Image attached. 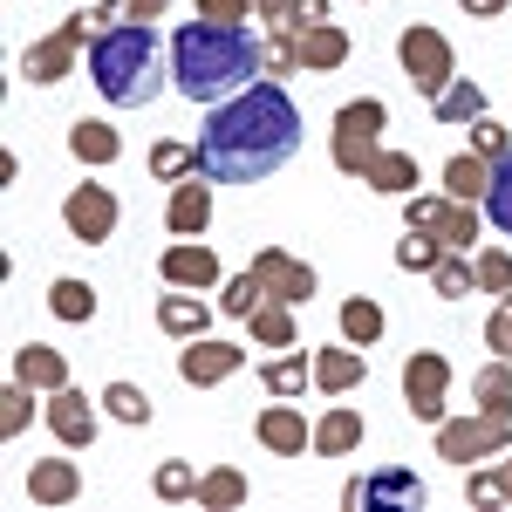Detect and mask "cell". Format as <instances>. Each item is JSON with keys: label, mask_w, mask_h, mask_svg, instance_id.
I'll return each mask as SVG.
<instances>
[{"label": "cell", "mask_w": 512, "mask_h": 512, "mask_svg": "<svg viewBox=\"0 0 512 512\" xmlns=\"http://www.w3.org/2000/svg\"><path fill=\"white\" fill-rule=\"evenodd\" d=\"M301 151V110L280 82H246L239 96L212 103L198 130V171L212 185H260Z\"/></svg>", "instance_id": "1"}, {"label": "cell", "mask_w": 512, "mask_h": 512, "mask_svg": "<svg viewBox=\"0 0 512 512\" xmlns=\"http://www.w3.org/2000/svg\"><path fill=\"white\" fill-rule=\"evenodd\" d=\"M267 69V41L253 35L246 21L226 28V21H185L171 35V89L185 103H226L246 82H260Z\"/></svg>", "instance_id": "2"}, {"label": "cell", "mask_w": 512, "mask_h": 512, "mask_svg": "<svg viewBox=\"0 0 512 512\" xmlns=\"http://www.w3.org/2000/svg\"><path fill=\"white\" fill-rule=\"evenodd\" d=\"M89 82L110 110H144L164 89V48L151 35V21H123L89 41Z\"/></svg>", "instance_id": "3"}, {"label": "cell", "mask_w": 512, "mask_h": 512, "mask_svg": "<svg viewBox=\"0 0 512 512\" xmlns=\"http://www.w3.org/2000/svg\"><path fill=\"white\" fill-rule=\"evenodd\" d=\"M96 35H103V14H62V28H55V35H41L35 48L21 55V76L41 82V89H48V82H62L69 69H76V55Z\"/></svg>", "instance_id": "4"}, {"label": "cell", "mask_w": 512, "mask_h": 512, "mask_svg": "<svg viewBox=\"0 0 512 512\" xmlns=\"http://www.w3.org/2000/svg\"><path fill=\"white\" fill-rule=\"evenodd\" d=\"M396 62H403L410 89H417V96H431V103L444 96V89H451V76H458V55H451V41L437 35V28H424V21L396 35Z\"/></svg>", "instance_id": "5"}, {"label": "cell", "mask_w": 512, "mask_h": 512, "mask_svg": "<svg viewBox=\"0 0 512 512\" xmlns=\"http://www.w3.org/2000/svg\"><path fill=\"white\" fill-rule=\"evenodd\" d=\"M512 451V417H444L437 424V458H451V465H478V458H506Z\"/></svg>", "instance_id": "6"}, {"label": "cell", "mask_w": 512, "mask_h": 512, "mask_svg": "<svg viewBox=\"0 0 512 512\" xmlns=\"http://www.w3.org/2000/svg\"><path fill=\"white\" fill-rule=\"evenodd\" d=\"M444 396H451V362H444V349H417L410 362H403V410L437 431V424L451 417Z\"/></svg>", "instance_id": "7"}, {"label": "cell", "mask_w": 512, "mask_h": 512, "mask_svg": "<svg viewBox=\"0 0 512 512\" xmlns=\"http://www.w3.org/2000/svg\"><path fill=\"white\" fill-rule=\"evenodd\" d=\"M431 492H424V478L410 472V465H383V472L369 478H349V492H342V506H369V512H396V506H424Z\"/></svg>", "instance_id": "8"}, {"label": "cell", "mask_w": 512, "mask_h": 512, "mask_svg": "<svg viewBox=\"0 0 512 512\" xmlns=\"http://www.w3.org/2000/svg\"><path fill=\"white\" fill-rule=\"evenodd\" d=\"M62 226L76 246H103V239L117 233V192L110 185H76V192L62 198Z\"/></svg>", "instance_id": "9"}, {"label": "cell", "mask_w": 512, "mask_h": 512, "mask_svg": "<svg viewBox=\"0 0 512 512\" xmlns=\"http://www.w3.org/2000/svg\"><path fill=\"white\" fill-rule=\"evenodd\" d=\"M253 437H260V451H274V458H308V451H315V424L294 410V396L267 403V410L253 417Z\"/></svg>", "instance_id": "10"}, {"label": "cell", "mask_w": 512, "mask_h": 512, "mask_svg": "<svg viewBox=\"0 0 512 512\" xmlns=\"http://www.w3.org/2000/svg\"><path fill=\"white\" fill-rule=\"evenodd\" d=\"M253 274L267 280V301H294V308H301V301H315V294H321L315 267L294 260L287 246H260V253H253Z\"/></svg>", "instance_id": "11"}, {"label": "cell", "mask_w": 512, "mask_h": 512, "mask_svg": "<svg viewBox=\"0 0 512 512\" xmlns=\"http://www.w3.org/2000/svg\"><path fill=\"white\" fill-rule=\"evenodd\" d=\"M164 287H192V294H205V287H219L226 280V267H219V253L205 246V239H171L158 260Z\"/></svg>", "instance_id": "12"}, {"label": "cell", "mask_w": 512, "mask_h": 512, "mask_svg": "<svg viewBox=\"0 0 512 512\" xmlns=\"http://www.w3.org/2000/svg\"><path fill=\"white\" fill-rule=\"evenodd\" d=\"M239 369H246V349H239V342H219V335H198L192 349L178 355V376H185L192 390H212V383H233Z\"/></svg>", "instance_id": "13"}, {"label": "cell", "mask_w": 512, "mask_h": 512, "mask_svg": "<svg viewBox=\"0 0 512 512\" xmlns=\"http://www.w3.org/2000/svg\"><path fill=\"white\" fill-rule=\"evenodd\" d=\"M96 403H103V396L48 390V431H55L62 451H89V444H96Z\"/></svg>", "instance_id": "14"}, {"label": "cell", "mask_w": 512, "mask_h": 512, "mask_svg": "<svg viewBox=\"0 0 512 512\" xmlns=\"http://www.w3.org/2000/svg\"><path fill=\"white\" fill-rule=\"evenodd\" d=\"M164 226H171V239H198L205 226H212V178H205V171H192V178L171 185Z\"/></svg>", "instance_id": "15"}, {"label": "cell", "mask_w": 512, "mask_h": 512, "mask_svg": "<svg viewBox=\"0 0 512 512\" xmlns=\"http://www.w3.org/2000/svg\"><path fill=\"white\" fill-rule=\"evenodd\" d=\"M349 28H335V21H315V28H294V55H301V69H315V76H328V69H342L349 62Z\"/></svg>", "instance_id": "16"}, {"label": "cell", "mask_w": 512, "mask_h": 512, "mask_svg": "<svg viewBox=\"0 0 512 512\" xmlns=\"http://www.w3.org/2000/svg\"><path fill=\"white\" fill-rule=\"evenodd\" d=\"M369 376V355L355 349V342H335V349H315V390L328 396H349L355 383Z\"/></svg>", "instance_id": "17"}, {"label": "cell", "mask_w": 512, "mask_h": 512, "mask_svg": "<svg viewBox=\"0 0 512 512\" xmlns=\"http://www.w3.org/2000/svg\"><path fill=\"white\" fill-rule=\"evenodd\" d=\"M28 499H35V506H76L82 499L76 458H41L35 472H28Z\"/></svg>", "instance_id": "18"}, {"label": "cell", "mask_w": 512, "mask_h": 512, "mask_svg": "<svg viewBox=\"0 0 512 512\" xmlns=\"http://www.w3.org/2000/svg\"><path fill=\"white\" fill-rule=\"evenodd\" d=\"M437 185H444V198H458V205H485V185H492V158H478V151H458V158H444Z\"/></svg>", "instance_id": "19"}, {"label": "cell", "mask_w": 512, "mask_h": 512, "mask_svg": "<svg viewBox=\"0 0 512 512\" xmlns=\"http://www.w3.org/2000/svg\"><path fill=\"white\" fill-rule=\"evenodd\" d=\"M14 383H28V390H69V355L48 349V342L14 349Z\"/></svg>", "instance_id": "20"}, {"label": "cell", "mask_w": 512, "mask_h": 512, "mask_svg": "<svg viewBox=\"0 0 512 512\" xmlns=\"http://www.w3.org/2000/svg\"><path fill=\"white\" fill-rule=\"evenodd\" d=\"M69 151H76V164L103 171V164H117V158H123V137H117V130H110L103 117H82V123H69Z\"/></svg>", "instance_id": "21"}, {"label": "cell", "mask_w": 512, "mask_h": 512, "mask_svg": "<svg viewBox=\"0 0 512 512\" xmlns=\"http://www.w3.org/2000/svg\"><path fill=\"white\" fill-rule=\"evenodd\" d=\"M205 321H212V308H205V294H192V287H178V294H164V301H158V328H164V335H178V342H198Z\"/></svg>", "instance_id": "22"}, {"label": "cell", "mask_w": 512, "mask_h": 512, "mask_svg": "<svg viewBox=\"0 0 512 512\" xmlns=\"http://www.w3.org/2000/svg\"><path fill=\"white\" fill-rule=\"evenodd\" d=\"M369 437V424H362V410H349V403H335L328 417L315 424V458H349L355 444Z\"/></svg>", "instance_id": "23"}, {"label": "cell", "mask_w": 512, "mask_h": 512, "mask_svg": "<svg viewBox=\"0 0 512 512\" xmlns=\"http://www.w3.org/2000/svg\"><path fill=\"white\" fill-rule=\"evenodd\" d=\"M246 335H253V349H294L301 342L294 335V301H260L246 315Z\"/></svg>", "instance_id": "24"}, {"label": "cell", "mask_w": 512, "mask_h": 512, "mask_svg": "<svg viewBox=\"0 0 512 512\" xmlns=\"http://www.w3.org/2000/svg\"><path fill=\"white\" fill-rule=\"evenodd\" d=\"M362 185H369V192H390V198H410L417 192V158H410V151H376L369 171H362Z\"/></svg>", "instance_id": "25"}, {"label": "cell", "mask_w": 512, "mask_h": 512, "mask_svg": "<svg viewBox=\"0 0 512 512\" xmlns=\"http://www.w3.org/2000/svg\"><path fill=\"white\" fill-rule=\"evenodd\" d=\"M431 117L444 123V130H465V123H478L485 117V89H478L472 76H451V89L431 103Z\"/></svg>", "instance_id": "26"}, {"label": "cell", "mask_w": 512, "mask_h": 512, "mask_svg": "<svg viewBox=\"0 0 512 512\" xmlns=\"http://www.w3.org/2000/svg\"><path fill=\"white\" fill-rule=\"evenodd\" d=\"M472 403L485 410V417H512V362H506V355L478 362V376H472Z\"/></svg>", "instance_id": "27"}, {"label": "cell", "mask_w": 512, "mask_h": 512, "mask_svg": "<svg viewBox=\"0 0 512 512\" xmlns=\"http://www.w3.org/2000/svg\"><path fill=\"white\" fill-rule=\"evenodd\" d=\"M308 383H315V355L308 349H287V355H274V362L260 369V390L267 396H301Z\"/></svg>", "instance_id": "28"}, {"label": "cell", "mask_w": 512, "mask_h": 512, "mask_svg": "<svg viewBox=\"0 0 512 512\" xmlns=\"http://www.w3.org/2000/svg\"><path fill=\"white\" fill-rule=\"evenodd\" d=\"M48 315L69 321V328H82V321H96V287L76 274H62L55 287H48Z\"/></svg>", "instance_id": "29"}, {"label": "cell", "mask_w": 512, "mask_h": 512, "mask_svg": "<svg viewBox=\"0 0 512 512\" xmlns=\"http://www.w3.org/2000/svg\"><path fill=\"white\" fill-rule=\"evenodd\" d=\"M342 342H355V349H376L383 342V308L369 294H349L342 301Z\"/></svg>", "instance_id": "30"}, {"label": "cell", "mask_w": 512, "mask_h": 512, "mask_svg": "<svg viewBox=\"0 0 512 512\" xmlns=\"http://www.w3.org/2000/svg\"><path fill=\"white\" fill-rule=\"evenodd\" d=\"M198 506H205V512H233V506H246V472H233V465L205 472V478H198Z\"/></svg>", "instance_id": "31"}, {"label": "cell", "mask_w": 512, "mask_h": 512, "mask_svg": "<svg viewBox=\"0 0 512 512\" xmlns=\"http://www.w3.org/2000/svg\"><path fill=\"white\" fill-rule=\"evenodd\" d=\"M444 253H451V246H444L431 226H410V239H396V267H403V274H431Z\"/></svg>", "instance_id": "32"}, {"label": "cell", "mask_w": 512, "mask_h": 512, "mask_svg": "<svg viewBox=\"0 0 512 512\" xmlns=\"http://www.w3.org/2000/svg\"><path fill=\"white\" fill-rule=\"evenodd\" d=\"M260 301H267V280L253 274V267H246V274H233V280H219V315L246 321L253 308H260Z\"/></svg>", "instance_id": "33"}, {"label": "cell", "mask_w": 512, "mask_h": 512, "mask_svg": "<svg viewBox=\"0 0 512 512\" xmlns=\"http://www.w3.org/2000/svg\"><path fill=\"white\" fill-rule=\"evenodd\" d=\"M431 233L444 239L451 253H472L478 239H485V233H478V205H458V198H451V205H444V219H437Z\"/></svg>", "instance_id": "34"}, {"label": "cell", "mask_w": 512, "mask_h": 512, "mask_svg": "<svg viewBox=\"0 0 512 512\" xmlns=\"http://www.w3.org/2000/svg\"><path fill=\"white\" fill-rule=\"evenodd\" d=\"M431 287L444 294V301H465V294H478V260H465V253H444L431 267Z\"/></svg>", "instance_id": "35"}, {"label": "cell", "mask_w": 512, "mask_h": 512, "mask_svg": "<svg viewBox=\"0 0 512 512\" xmlns=\"http://www.w3.org/2000/svg\"><path fill=\"white\" fill-rule=\"evenodd\" d=\"M192 171H198V144H178V137H158V144H151V178L178 185V178H192Z\"/></svg>", "instance_id": "36"}, {"label": "cell", "mask_w": 512, "mask_h": 512, "mask_svg": "<svg viewBox=\"0 0 512 512\" xmlns=\"http://www.w3.org/2000/svg\"><path fill=\"white\" fill-rule=\"evenodd\" d=\"M485 219L512 233V151L506 158H492V185H485Z\"/></svg>", "instance_id": "37"}, {"label": "cell", "mask_w": 512, "mask_h": 512, "mask_svg": "<svg viewBox=\"0 0 512 512\" xmlns=\"http://www.w3.org/2000/svg\"><path fill=\"white\" fill-rule=\"evenodd\" d=\"M35 396L41 390H28V383H7V390H0V437H21L35 424Z\"/></svg>", "instance_id": "38"}, {"label": "cell", "mask_w": 512, "mask_h": 512, "mask_svg": "<svg viewBox=\"0 0 512 512\" xmlns=\"http://www.w3.org/2000/svg\"><path fill=\"white\" fill-rule=\"evenodd\" d=\"M478 294L512 301V253L506 246H478Z\"/></svg>", "instance_id": "39"}, {"label": "cell", "mask_w": 512, "mask_h": 512, "mask_svg": "<svg viewBox=\"0 0 512 512\" xmlns=\"http://www.w3.org/2000/svg\"><path fill=\"white\" fill-rule=\"evenodd\" d=\"M103 410H110L117 424H151V396L137 390V383H110V390H103Z\"/></svg>", "instance_id": "40"}, {"label": "cell", "mask_w": 512, "mask_h": 512, "mask_svg": "<svg viewBox=\"0 0 512 512\" xmlns=\"http://www.w3.org/2000/svg\"><path fill=\"white\" fill-rule=\"evenodd\" d=\"M158 499H164V506H178V499H198V472L185 465V458L158 465Z\"/></svg>", "instance_id": "41"}, {"label": "cell", "mask_w": 512, "mask_h": 512, "mask_svg": "<svg viewBox=\"0 0 512 512\" xmlns=\"http://www.w3.org/2000/svg\"><path fill=\"white\" fill-rule=\"evenodd\" d=\"M465 130H472V151H478V158H506V151H512V130H506V123L478 117V123H465Z\"/></svg>", "instance_id": "42"}, {"label": "cell", "mask_w": 512, "mask_h": 512, "mask_svg": "<svg viewBox=\"0 0 512 512\" xmlns=\"http://www.w3.org/2000/svg\"><path fill=\"white\" fill-rule=\"evenodd\" d=\"M444 205H451L444 192H410V198H403V219H410V226H437Z\"/></svg>", "instance_id": "43"}, {"label": "cell", "mask_w": 512, "mask_h": 512, "mask_svg": "<svg viewBox=\"0 0 512 512\" xmlns=\"http://www.w3.org/2000/svg\"><path fill=\"white\" fill-rule=\"evenodd\" d=\"M485 349L512 362V301H499V308H492V321H485Z\"/></svg>", "instance_id": "44"}, {"label": "cell", "mask_w": 512, "mask_h": 512, "mask_svg": "<svg viewBox=\"0 0 512 512\" xmlns=\"http://www.w3.org/2000/svg\"><path fill=\"white\" fill-rule=\"evenodd\" d=\"M465 499H472V506H506L499 472H472V465H465Z\"/></svg>", "instance_id": "45"}, {"label": "cell", "mask_w": 512, "mask_h": 512, "mask_svg": "<svg viewBox=\"0 0 512 512\" xmlns=\"http://www.w3.org/2000/svg\"><path fill=\"white\" fill-rule=\"evenodd\" d=\"M198 21H226V28H239V21H253V0H198Z\"/></svg>", "instance_id": "46"}, {"label": "cell", "mask_w": 512, "mask_h": 512, "mask_svg": "<svg viewBox=\"0 0 512 512\" xmlns=\"http://www.w3.org/2000/svg\"><path fill=\"white\" fill-rule=\"evenodd\" d=\"M315 21H328V0H294L287 28H315Z\"/></svg>", "instance_id": "47"}, {"label": "cell", "mask_w": 512, "mask_h": 512, "mask_svg": "<svg viewBox=\"0 0 512 512\" xmlns=\"http://www.w3.org/2000/svg\"><path fill=\"white\" fill-rule=\"evenodd\" d=\"M123 14H130V21H164V14H171V0H130Z\"/></svg>", "instance_id": "48"}, {"label": "cell", "mask_w": 512, "mask_h": 512, "mask_svg": "<svg viewBox=\"0 0 512 512\" xmlns=\"http://www.w3.org/2000/svg\"><path fill=\"white\" fill-rule=\"evenodd\" d=\"M253 14H260V21H267V28H280V21H287V14H294V0H253Z\"/></svg>", "instance_id": "49"}, {"label": "cell", "mask_w": 512, "mask_h": 512, "mask_svg": "<svg viewBox=\"0 0 512 512\" xmlns=\"http://www.w3.org/2000/svg\"><path fill=\"white\" fill-rule=\"evenodd\" d=\"M458 7H465V14H478V21H492V14H506L512 0H458Z\"/></svg>", "instance_id": "50"}, {"label": "cell", "mask_w": 512, "mask_h": 512, "mask_svg": "<svg viewBox=\"0 0 512 512\" xmlns=\"http://www.w3.org/2000/svg\"><path fill=\"white\" fill-rule=\"evenodd\" d=\"M499 492H506V506H512V451H506V465H499Z\"/></svg>", "instance_id": "51"}]
</instances>
